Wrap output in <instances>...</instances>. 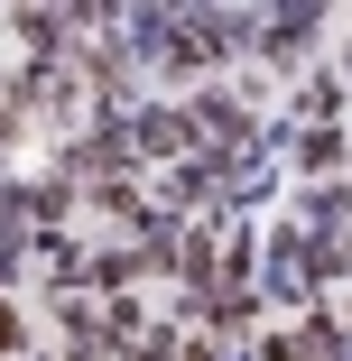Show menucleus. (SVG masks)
<instances>
[{"instance_id": "1", "label": "nucleus", "mask_w": 352, "mask_h": 361, "mask_svg": "<svg viewBox=\"0 0 352 361\" xmlns=\"http://www.w3.org/2000/svg\"><path fill=\"white\" fill-rule=\"evenodd\" d=\"M121 130H130V158H139V167H158V158L204 167V130H195V111H186V102H149V111H130Z\"/></svg>"}, {"instance_id": "2", "label": "nucleus", "mask_w": 352, "mask_h": 361, "mask_svg": "<svg viewBox=\"0 0 352 361\" xmlns=\"http://www.w3.org/2000/svg\"><path fill=\"white\" fill-rule=\"evenodd\" d=\"M260 361H343V324L334 315H306V324H278L260 343Z\"/></svg>"}, {"instance_id": "3", "label": "nucleus", "mask_w": 352, "mask_h": 361, "mask_svg": "<svg viewBox=\"0 0 352 361\" xmlns=\"http://www.w3.org/2000/svg\"><path fill=\"white\" fill-rule=\"evenodd\" d=\"M297 158H306V167H315V176H334V167H343V158H352V139H343V130H334V121H306V139H297Z\"/></svg>"}, {"instance_id": "4", "label": "nucleus", "mask_w": 352, "mask_h": 361, "mask_svg": "<svg viewBox=\"0 0 352 361\" xmlns=\"http://www.w3.org/2000/svg\"><path fill=\"white\" fill-rule=\"evenodd\" d=\"M343 278H352V241H343Z\"/></svg>"}]
</instances>
